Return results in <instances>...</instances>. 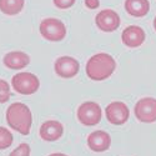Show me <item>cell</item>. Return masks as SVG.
I'll use <instances>...</instances> for the list:
<instances>
[{"label": "cell", "instance_id": "obj_14", "mask_svg": "<svg viewBox=\"0 0 156 156\" xmlns=\"http://www.w3.org/2000/svg\"><path fill=\"white\" fill-rule=\"evenodd\" d=\"M125 10L134 18H142L150 11L149 0H125Z\"/></svg>", "mask_w": 156, "mask_h": 156}, {"label": "cell", "instance_id": "obj_9", "mask_svg": "<svg viewBox=\"0 0 156 156\" xmlns=\"http://www.w3.org/2000/svg\"><path fill=\"white\" fill-rule=\"evenodd\" d=\"M96 27L104 33H112L120 27V16L111 9H104L95 16Z\"/></svg>", "mask_w": 156, "mask_h": 156}, {"label": "cell", "instance_id": "obj_4", "mask_svg": "<svg viewBox=\"0 0 156 156\" xmlns=\"http://www.w3.org/2000/svg\"><path fill=\"white\" fill-rule=\"evenodd\" d=\"M11 85L18 94L33 95L40 87V81L39 77L31 73H19L12 76Z\"/></svg>", "mask_w": 156, "mask_h": 156}, {"label": "cell", "instance_id": "obj_1", "mask_svg": "<svg viewBox=\"0 0 156 156\" xmlns=\"http://www.w3.org/2000/svg\"><path fill=\"white\" fill-rule=\"evenodd\" d=\"M115 69H116L115 59L106 53H99L93 55L87 60L85 71L89 79L94 81H102L109 79L114 74Z\"/></svg>", "mask_w": 156, "mask_h": 156}, {"label": "cell", "instance_id": "obj_22", "mask_svg": "<svg viewBox=\"0 0 156 156\" xmlns=\"http://www.w3.org/2000/svg\"><path fill=\"white\" fill-rule=\"evenodd\" d=\"M154 29H155V31H156V16H155V19H154Z\"/></svg>", "mask_w": 156, "mask_h": 156}, {"label": "cell", "instance_id": "obj_2", "mask_svg": "<svg viewBox=\"0 0 156 156\" xmlns=\"http://www.w3.org/2000/svg\"><path fill=\"white\" fill-rule=\"evenodd\" d=\"M8 125L21 135H29L33 124L30 109L23 102H12L6 110Z\"/></svg>", "mask_w": 156, "mask_h": 156}, {"label": "cell", "instance_id": "obj_11", "mask_svg": "<svg viewBox=\"0 0 156 156\" xmlns=\"http://www.w3.org/2000/svg\"><path fill=\"white\" fill-rule=\"evenodd\" d=\"M87 146L94 152L108 151L111 146V137L104 130H96L87 136Z\"/></svg>", "mask_w": 156, "mask_h": 156}, {"label": "cell", "instance_id": "obj_19", "mask_svg": "<svg viewBox=\"0 0 156 156\" xmlns=\"http://www.w3.org/2000/svg\"><path fill=\"white\" fill-rule=\"evenodd\" d=\"M76 0H53L54 5L58 8V9H61V10H65V9H69L71 8L74 4H75Z\"/></svg>", "mask_w": 156, "mask_h": 156}, {"label": "cell", "instance_id": "obj_17", "mask_svg": "<svg viewBox=\"0 0 156 156\" xmlns=\"http://www.w3.org/2000/svg\"><path fill=\"white\" fill-rule=\"evenodd\" d=\"M10 86L9 84L3 80V79H0V104H5L6 101H9L10 99Z\"/></svg>", "mask_w": 156, "mask_h": 156}, {"label": "cell", "instance_id": "obj_13", "mask_svg": "<svg viewBox=\"0 0 156 156\" xmlns=\"http://www.w3.org/2000/svg\"><path fill=\"white\" fill-rule=\"evenodd\" d=\"M3 62L8 69L20 70L24 69L25 66H28L30 62V58L24 51H10V53L5 54Z\"/></svg>", "mask_w": 156, "mask_h": 156}, {"label": "cell", "instance_id": "obj_7", "mask_svg": "<svg viewBox=\"0 0 156 156\" xmlns=\"http://www.w3.org/2000/svg\"><path fill=\"white\" fill-rule=\"evenodd\" d=\"M106 120L112 125H124L130 118V110L122 101H112L105 109Z\"/></svg>", "mask_w": 156, "mask_h": 156}, {"label": "cell", "instance_id": "obj_3", "mask_svg": "<svg viewBox=\"0 0 156 156\" xmlns=\"http://www.w3.org/2000/svg\"><path fill=\"white\" fill-rule=\"evenodd\" d=\"M39 31H40L41 36L49 41H61L66 36V27L65 24L56 19V18H46L40 23V27H39Z\"/></svg>", "mask_w": 156, "mask_h": 156}, {"label": "cell", "instance_id": "obj_15", "mask_svg": "<svg viewBox=\"0 0 156 156\" xmlns=\"http://www.w3.org/2000/svg\"><path fill=\"white\" fill-rule=\"evenodd\" d=\"M25 0H0V11L5 15L12 16L23 10Z\"/></svg>", "mask_w": 156, "mask_h": 156}, {"label": "cell", "instance_id": "obj_5", "mask_svg": "<svg viewBox=\"0 0 156 156\" xmlns=\"http://www.w3.org/2000/svg\"><path fill=\"white\" fill-rule=\"evenodd\" d=\"M76 116L84 126H96L101 120V108L94 101H85L77 108Z\"/></svg>", "mask_w": 156, "mask_h": 156}, {"label": "cell", "instance_id": "obj_6", "mask_svg": "<svg viewBox=\"0 0 156 156\" xmlns=\"http://www.w3.org/2000/svg\"><path fill=\"white\" fill-rule=\"evenodd\" d=\"M135 118L140 122L151 124L156 121V99L155 98H142L134 108Z\"/></svg>", "mask_w": 156, "mask_h": 156}, {"label": "cell", "instance_id": "obj_21", "mask_svg": "<svg viewBox=\"0 0 156 156\" xmlns=\"http://www.w3.org/2000/svg\"><path fill=\"white\" fill-rule=\"evenodd\" d=\"M48 156H68V155H65V154H62V152H54V154H50V155H48Z\"/></svg>", "mask_w": 156, "mask_h": 156}, {"label": "cell", "instance_id": "obj_8", "mask_svg": "<svg viewBox=\"0 0 156 156\" xmlns=\"http://www.w3.org/2000/svg\"><path fill=\"white\" fill-rule=\"evenodd\" d=\"M54 70L56 75L62 79H71L76 76L80 70V64L75 58L71 56H60L54 64Z\"/></svg>", "mask_w": 156, "mask_h": 156}, {"label": "cell", "instance_id": "obj_18", "mask_svg": "<svg viewBox=\"0 0 156 156\" xmlns=\"http://www.w3.org/2000/svg\"><path fill=\"white\" fill-rule=\"evenodd\" d=\"M30 152H31L30 146L27 144V142H23V144H20L16 149L12 150L9 154V156H30Z\"/></svg>", "mask_w": 156, "mask_h": 156}, {"label": "cell", "instance_id": "obj_12", "mask_svg": "<svg viewBox=\"0 0 156 156\" xmlns=\"http://www.w3.org/2000/svg\"><path fill=\"white\" fill-rule=\"evenodd\" d=\"M39 134H40V137L45 141H56L64 134V126L60 121L48 120L40 126Z\"/></svg>", "mask_w": 156, "mask_h": 156}, {"label": "cell", "instance_id": "obj_16", "mask_svg": "<svg viewBox=\"0 0 156 156\" xmlns=\"http://www.w3.org/2000/svg\"><path fill=\"white\" fill-rule=\"evenodd\" d=\"M12 141H14V136L9 131L6 127L0 126V150H5L11 146Z\"/></svg>", "mask_w": 156, "mask_h": 156}, {"label": "cell", "instance_id": "obj_10", "mask_svg": "<svg viewBox=\"0 0 156 156\" xmlns=\"http://www.w3.org/2000/svg\"><path fill=\"white\" fill-rule=\"evenodd\" d=\"M146 34L144 29L137 27V25H130L126 29H124L121 34L122 44L127 48H139L144 44Z\"/></svg>", "mask_w": 156, "mask_h": 156}, {"label": "cell", "instance_id": "obj_20", "mask_svg": "<svg viewBox=\"0 0 156 156\" xmlns=\"http://www.w3.org/2000/svg\"><path fill=\"white\" fill-rule=\"evenodd\" d=\"M85 5L89 8V9H96V8H99V5H100V2L99 0H85Z\"/></svg>", "mask_w": 156, "mask_h": 156}]
</instances>
